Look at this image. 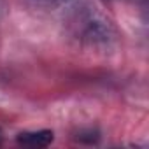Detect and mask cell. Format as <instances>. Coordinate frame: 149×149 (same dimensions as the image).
Here are the masks:
<instances>
[{"label": "cell", "mask_w": 149, "mask_h": 149, "mask_svg": "<svg viewBox=\"0 0 149 149\" xmlns=\"http://www.w3.org/2000/svg\"><path fill=\"white\" fill-rule=\"evenodd\" d=\"M54 140V133L51 130H35V132H21L16 137V142L26 147H47Z\"/></svg>", "instance_id": "obj_1"}, {"label": "cell", "mask_w": 149, "mask_h": 149, "mask_svg": "<svg viewBox=\"0 0 149 149\" xmlns=\"http://www.w3.org/2000/svg\"><path fill=\"white\" fill-rule=\"evenodd\" d=\"M0 13H2V0H0Z\"/></svg>", "instance_id": "obj_2"}, {"label": "cell", "mask_w": 149, "mask_h": 149, "mask_svg": "<svg viewBox=\"0 0 149 149\" xmlns=\"http://www.w3.org/2000/svg\"><path fill=\"white\" fill-rule=\"evenodd\" d=\"M0 140H2V130H0Z\"/></svg>", "instance_id": "obj_3"}]
</instances>
